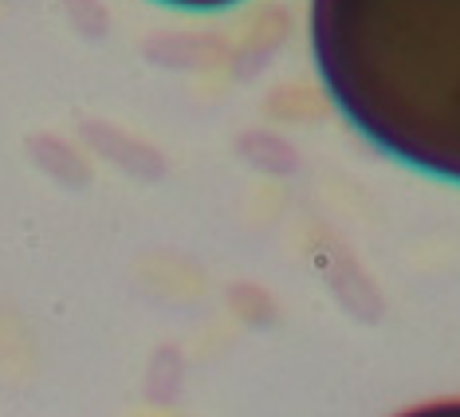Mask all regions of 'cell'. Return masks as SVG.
Listing matches in <instances>:
<instances>
[{"mask_svg":"<svg viewBox=\"0 0 460 417\" xmlns=\"http://www.w3.org/2000/svg\"><path fill=\"white\" fill-rule=\"evenodd\" d=\"M311 56L366 142L460 182V0H311Z\"/></svg>","mask_w":460,"mask_h":417,"instance_id":"cell-1","label":"cell"},{"mask_svg":"<svg viewBox=\"0 0 460 417\" xmlns=\"http://www.w3.org/2000/svg\"><path fill=\"white\" fill-rule=\"evenodd\" d=\"M397 417H460V398L425 402V405H413V410H405V413H397Z\"/></svg>","mask_w":460,"mask_h":417,"instance_id":"cell-2","label":"cell"},{"mask_svg":"<svg viewBox=\"0 0 460 417\" xmlns=\"http://www.w3.org/2000/svg\"><path fill=\"white\" fill-rule=\"evenodd\" d=\"M170 8H193V13H217V8H233L240 0H162Z\"/></svg>","mask_w":460,"mask_h":417,"instance_id":"cell-3","label":"cell"}]
</instances>
